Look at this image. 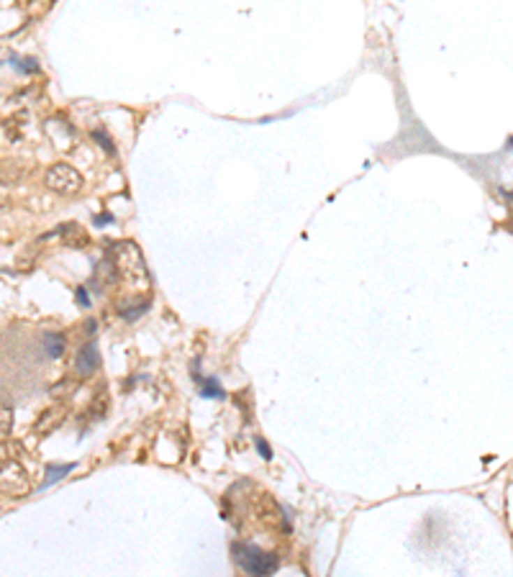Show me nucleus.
Segmentation results:
<instances>
[{"instance_id": "nucleus-1", "label": "nucleus", "mask_w": 513, "mask_h": 577, "mask_svg": "<svg viewBox=\"0 0 513 577\" xmlns=\"http://www.w3.org/2000/svg\"><path fill=\"white\" fill-rule=\"evenodd\" d=\"M113 269L116 275L134 290H149L151 275L144 262V254L136 241H119L113 244Z\"/></svg>"}, {"instance_id": "nucleus-2", "label": "nucleus", "mask_w": 513, "mask_h": 577, "mask_svg": "<svg viewBox=\"0 0 513 577\" xmlns=\"http://www.w3.org/2000/svg\"><path fill=\"white\" fill-rule=\"evenodd\" d=\"M44 185L52 193H57V195H77L82 185H85V180H82L77 167L67 165V162H57L44 174Z\"/></svg>"}, {"instance_id": "nucleus-3", "label": "nucleus", "mask_w": 513, "mask_h": 577, "mask_svg": "<svg viewBox=\"0 0 513 577\" xmlns=\"http://www.w3.org/2000/svg\"><path fill=\"white\" fill-rule=\"evenodd\" d=\"M234 557H237L239 567L244 569V572H249V575H272L277 569V564H280L275 554L262 552V549L249 544L234 546Z\"/></svg>"}, {"instance_id": "nucleus-4", "label": "nucleus", "mask_w": 513, "mask_h": 577, "mask_svg": "<svg viewBox=\"0 0 513 577\" xmlns=\"http://www.w3.org/2000/svg\"><path fill=\"white\" fill-rule=\"evenodd\" d=\"M0 493L10 498H24L31 493V477L21 462H3L0 465Z\"/></svg>"}, {"instance_id": "nucleus-5", "label": "nucleus", "mask_w": 513, "mask_h": 577, "mask_svg": "<svg viewBox=\"0 0 513 577\" xmlns=\"http://www.w3.org/2000/svg\"><path fill=\"white\" fill-rule=\"evenodd\" d=\"M64 419H67V411H64L62 405H54V408H47V411L41 413L34 428H36L39 434H52V431H57V428L62 426Z\"/></svg>"}, {"instance_id": "nucleus-6", "label": "nucleus", "mask_w": 513, "mask_h": 577, "mask_svg": "<svg viewBox=\"0 0 513 577\" xmlns=\"http://www.w3.org/2000/svg\"><path fill=\"white\" fill-rule=\"evenodd\" d=\"M98 349H95V344H85V347L80 349L77 357H75V370H77V375H90V372H95V367H98Z\"/></svg>"}, {"instance_id": "nucleus-7", "label": "nucleus", "mask_w": 513, "mask_h": 577, "mask_svg": "<svg viewBox=\"0 0 513 577\" xmlns=\"http://www.w3.org/2000/svg\"><path fill=\"white\" fill-rule=\"evenodd\" d=\"M24 177V167L18 162H0V185L3 188H13Z\"/></svg>"}, {"instance_id": "nucleus-8", "label": "nucleus", "mask_w": 513, "mask_h": 577, "mask_svg": "<svg viewBox=\"0 0 513 577\" xmlns=\"http://www.w3.org/2000/svg\"><path fill=\"white\" fill-rule=\"evenodd\" d=\"M64 349H67V339H64V334H59V331L44 334V352H47L52 359L62 357Z\"/></svg>"}, {"instance_id": "nucleus-9", "label": "nucleus", "mask_w": 513, "mask_h": 577, "mask_svg": "<svg viewBox=\"0 0 513 577\" xmlns=\"http://www.w3.org/2000/svg\"><path fill=\"white\" fill-rule=\"evenodd\" d=\"M21 457H24V444L21 442H13V439L0 442V465L3 462H18Z\"/></svg>"}, {"instance_id": "nucleus-10", "label": "nucleus", "mask_w": 513, "mask_h": 577, "mask_svg": "<svg viewBox=\"0 0 513 577\" xmlns=\"http://www.w3.org/2000/svg\"><path fill=\"white\" fill-rule=\"evenodd\" d=\"M72 465H54V467H47V477H44V483H41V488H49L52 483H57V480H62L64 474L70 472Z\"/></svg>"}, {"instance_id": "nucleus-11", "label": "nucleus", "mask_w": 513, "mask_h": 577, "mask_svg": "<svg viewBox=\"0 0 513 577\" xmlns=\"http://www.w3.org/2000/svg\"><path fill=\"white\" fill-rule=\"evenodd\" d=\"M13 428V411L8 405H0V436H8Z\"/></svg>"}, {"instance_id": "nucleus-12", "label": "nucleus", "mask_w": 513, "mask_h": 577, "mask_svg": "<svg viewBox=\"0 0 513 577\" xmlns=\"http://www.w3.org/2000/svg\"><path fill=\"white\" fill-rule=\"evenodd\" d=\"M223 398V390H221V385L218 382H214V380H208L203 385V398Z\"/></svg>"}, {"instance_id": "nucleus-13", "label": "nucleus", "mask_w": 513, "mask_h": 577, "mask_svg": "<svg viewBox=\"0 0 513 577\" xmlns=\"http://www.w3.org/2000/svg\"><path fill=\"white\" fill-rule=\"evenodd\" d=\"M75 298H77V303L82 306V308H87V306H90V295H87V287H77V290H75Z\"/></svg>"}, {"instance_id": "nucleus-14", "label": "nucleus", "mask_w": 513, "mask_h": 577, "mask_svg": "<svg viewBox=\"0 0 513 577\" xmlns=\"http://www.w3.org/2000/svg\"><path fill=\"white\" fill-rule=\"evenodd\" d=\"M93 136H95V139H101V147H103V149H105V151H113L111 142H108V139H105V136H103V131H95Z\"/></svg>"}, {"instance_id": "nucleus-15", "label": "nucleus", "mask_w": 513, "mask_h": 577, "mask_svg": "<svg viewBox=\"0 0 513 577\" xmlns=\"http://www.w3.org/2000/svg\"><path fill=\"white\" fill-rule=\"evenodd\" d=\"M257 447H260V454H262V457H265V459H272V451H269V447H267L265 442H262V439L257 442Z\"/></svg>"}]
</instances>
